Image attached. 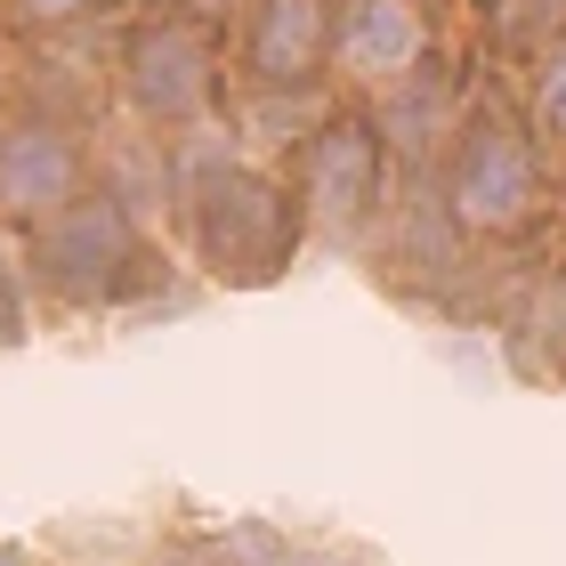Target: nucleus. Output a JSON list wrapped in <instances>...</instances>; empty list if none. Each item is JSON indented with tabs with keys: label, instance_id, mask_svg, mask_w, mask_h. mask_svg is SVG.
Returning a JSON list of instances; mask_svg holds the SVG:
<instances>
[{
	"label": "nucleus",
	"instance_id": "nucleus-11",
	"mask_svg": "<svg viewBox=\"0 0 566 566\" xmlns=\"http://www.w3.org/2000/svg\"><path fill=\"white\" fill-rule=\"evenodd\" d=\"M90 9V0H24V17H33V24H65V17H82Z\"/></svg>",
	"mask_w": 566,
	"mask_h": 566
},
{
	"label": "nucleus",
	"instance_id": "nucleus-4",
	"mask_svg": "<svg viewBox=\"0 0 566 566\" xmlns=\"http://www.w3.org/2000/svg\"><path fill=\"white\" fill-rule=\"evenodd\" d=\"M380 178H389V163H380V130L373 122H324L316 138H307V227L316 235H356V227L373 219L380 202Z\"/></svg>",
	"mask_w": 566,
	"mask_h": 566
},
{
	"label": "nucleus",
	"instance_id": "nucleus-8",
	"mask_svg": "<svg viewBox=\"0 0 566 566\" xmlns=\"http://www.w3.org/2000/svg\"><path fill=\"white\" fill-rule=\"evenodd\" d=\"M324 49H332V0H260V24H251V73H260L268 90L307 82Z\"/></svg>",
	"mask_w": 566,
	"mask_h": 566
},
{
	"label": "nucleus",
	"instance_id": "nucleus-2",
	"mask_svg": "<svg viewBox=\"0 0 566 566\" xmlns=\"http://www.w3.org/2000/svg\"><path fill=\"white\" fill-rule=\"evenodd\" d=\"M33 275L73 307H106L138 275V219L114 195H73L65 211L33 219Z\"/></svg>",
	"mask_w": 566,
	"mask_h": 566
},
{
	"label": "nucleus",
	"instance_id": "nucleus-3",
	"mask_svg": "<svg viewBox=\"0 0 566 566\" xmlns=\"http://www.w3.org/2000/svg\"><path fill=\"white\" fill-rule=\"evenodd\" d=\"M534 187H543L534 146L510 130V122H478V130L461 138V154H453L446 202H453L461 227H478V235H510V227L534 211Z\"/></svg>",
	"mask_w": 566,
	"mask_h": 566
},
{
	"label": "nucleus",
	"instance_id": "nucleus-9",
	"mask_svg": "<svg viewBox=\"0 0 566 566\" xmlns=\"http://www.w3.org/2000/svg\"><path fill=\"white\" fill-rule=\"evenodd\" d=\"M9 340H24V275L0 260V348Z\"/></svg>",
	"mask_w": 566,
	"mask_h": 566
},
{
	"label": "nucleus",
	"instance_id": "nucleus-10",
	"mask_svg": "<svg viewBox=\"0 0 566 566\" xmlns=\"http://www.w3.org/2000/svg\"><path fill=\"white\" fill-rule=\"evenodd\" d=\"M543 122L566 138V49H558V57H551V73H543Z\"/></svg>",
	"mask_w": 566,
	"mask_h": 566
},
{
	"label": "nucleus",
	"instance_id": "nucleus-7",
	"mask_svg": "<svg viewBox=\"0 0 566 566\" xmlns=\"http://www.w3.org/2000/svg\"><path fill=\"white\" fill-rule=\"evenodd\" d=\"M421 49H429V24H421L413 0H348L340 33H332L340 73H356V82H373V90L405 82V73L421 65Z\"/></svg>",
	"mask_w": 566,
	"mask_h": 566
},
{
	"label": "nucleus",
	"instance_id": "nucleus-1",
	"mask_svg": "<svg viewBox=\"0 0 566 566\" xmlns=\"http://www.w3.org/2000/svg\"><path fill=\"white\" fill-rule=\"evenodd\" d=\"M187 202H195V243H202V260L219 275L268 283L275 268H292L307 219L268 170L235 163V154H202L195 178H187Z\"/></svg>",
	"mask_w": 566,
	"mask_h": 566
},
{
	"label": "nucleus",
	"instance_id": "nucleus-6",
	"mask_svg": "<svg viewBox=\"0 0 566 566\" xmlns=\"http://www.w3.org/2000/svg\"><path fill=\"white\" fill-rule=\"evenodd\" d=\"M82 195V146L57 122H9L0 130V211L9 219H49Z\"/></svg>",
	"mask_w": 566,
	"mask_h": 566
},
{
	"label": "nucleus",
	"instance_id": "nucleus-5",
	"mask_svg": "<svg viewBox=\"0 0 566 566\" xmlns=\"http://www.w3.org/2000/svg\"><path fill=\"white\" fill-rule=\"evenodd\" d=\"M122 82L146 122H195L211 106V41L195 24H146L122 57Z\"/></svg>",
	"mask_w": 566,
	"mask_h": 566
}]
</instances>
